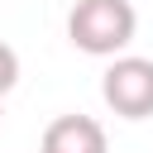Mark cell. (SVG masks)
<instances>
[{"mask_svg":"<svg viewBox=\"0 0 153 153\" xmlns=\"http://www.w3.org/2000/svg\"><path fill=\"white\" fill-rule=\"evenodd\" d=\"M14 81H19V53L0 38V96H5V91H14Z\"/></svg>","mask_w":153,"mask_h":153,"instance_id":"277c9868","label":"cell"},{"mask_svg":"<svg viewBox=\"0 0 153 153\" xmlns=\"http://www.w3.org/2000/svg\"><path fill=\"white\" fill-rule=\"evenodd\" d=\"M100 100L120 120H148L153 115V57H115L100 76Z\"/></svg>","mask_w":153,"mask_h":153,"instance_id":"7a4b0ae2","label":"cell"},{"mask_svg":"<svg viewBox=\"0 0 153 153\" xmlns=\"http://www.w3.org/2000/svg\"><path fill=\"white\" fill-rule=\"evenodd\" d=\"M139 14L129 0H76L67 14V38L72 48L91 53V57H124V48L134 43Z\"/></svg>","mask_w":153,"mask_h":153,"instance_id":"6da1fadb","label":"cell"},{"mask_svg":"<svg viewBox=\"0 0 153 153\" xmlns=\"http://www.w3.org/2000/svg\"><path fill=\"white\" fill-rule=\"evenodd\" d=\"M0 100H5V96H0ZM0 120H5V105H0Z\"/></svg>","mask_w":153,"mask_h":153,"instance_id":"5b68a950","label":"cell"},{"mask_svg":"<svg viewBox=\"0 0 153 153\" xmlns=\"http://www.w3.org/2000/svg\"><path fill=\"white\" fill-rule=\"evenodd\" d=\"M38 153H110V143H105L100 120H91V115H57L43 129Z\"/></svg>","mask_w":153,"mask_h":153,"instance_id":"3957f363","label":"cell"}]
</instances>
